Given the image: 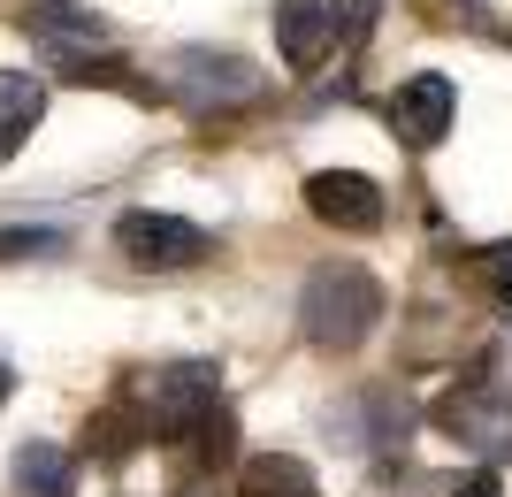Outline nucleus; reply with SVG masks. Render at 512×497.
<instances>
[{"mask_svg": "<svg viewBox=\"0 0 512 497\" xmlns=\"http://www.w3.org/2000/svg\"><path fill=\"white\" fill-rule=\"evenodd\" d=\"M62 230H46V222H16V230H0V260H46V253H62Z\"/></svg>", "mask_w": 512, "mask_h": 497, "instance_id": "14", "label": "nucleus"}, {"mask_svg": "<svg viewBox=\"0 0 512 497\" xmlns=\"http://www.w3.org/2000/svg\"><path fill=\"white\" fill-rule=\"evenodd\" d=\"M375 8H383V0H329V39L360 46L367 31H375Z\"/></svg>", "mask_w": 512, "mask_h": 497, "instance_id": "15", "label": "nucleus"}, {"mask_svg": "<svg viewBox=\"0 0 512 497\" xmlns=\"http://www.w3.org/2000/svg\"><path fill=\"white\" fill-rule=\"evenodd\" d=\"M169 92L199 115H230V108H253L268 77H260L245 54H222V46H176L169 54Z\"/></svg>", "mask_w": 512, "mask_h": 497, "instance_id": "2", "label": "nucleus"}, {"mask_svg": "<svg viewBox=\"0 0 512 497\" xmlns=\"http://www.w3.org/2000/svg\"><path fill=\"white\" fill-rule=\"evenodd\" d=\"M276 54L291 69H314L321 62V46H329V8L321 0H276Z\"/></svg>", "mask_w": 512, "mask_h": 497, "instance_id": "9", "label": "nucleus"}, {"mask_svg": "<svg viewBox=\"0 0 512 497\" xmlns=\"http://www.w3.org/2000/svg\"><path fill=\"white\" fill-rule=\"evenodd\" d=\"M237 497H321V490H314V467H306V459H291V452H260V459H245Z\"/></svg>", "mask_w": 512, "mask_h": 497, "instance_id": "12", "label": "nucleus"}, {"mask_svg": "<svg viewBox=\"0 0 512 497\" xmlns=\"http://www.w3.org/2000/svg\"><path fill=\"white\" fill-rule=\"evenodd\" d=\"M16 490L23 497H77V459L62 444L31 436V444H16Z\"/></svg>", "mask_w": 512, "mask_h": 497, "instance_id": "10", "label": "nucleus"}, {"mask_svg": "<svg viewBox=\"0 0 512 497\" xmlns=\"http://www.w3.org/2000/svg\"><path fill=\"white\" fill-rule=\"evenodd\" d=\"M451 497H505V482H497V467H474V475L459 482Z\"/></svg>", "mask_w": 512, "mask_h": 497, "instance_id": "17", "label": "nucleus"}, {"mask_svg": "<svg viewBox=\"0 0 512 497\" xmlns=\"http://www.w3.org/2000/svg\"><path fill=\"white\" fill-rule=\"evenodd\" d=\"M16 23L54 54V62H85V54H100V46H107V23L92 16V8H77V0H23Z\"/></svg>", "mask_w": 512, "mask_h": 497, "instance_id": "8", "label": "nucleus"}, {"mask_svg": "<svg viewBox=\"0 0 512 497\" xmlns=\"http://www.w3.org/2000/svg\"><path fill=\"white\" fill-rule=\"evenodd\" d=\"M39 115H46V85H39V77H23V69H0V161L31 138Z\"/></svg>", "mask_w": 512, "mask_h": 497, "instance_id": "11", "label": "nucleus"}, {"mask_svg": "<svg viewBox=\"0 0 512 497\" xmlns=\"http://www.w3.org/2000/svg\"><path fill=\"white\" fill-rule=\"evenodd\" d=\"M383 306H390L383 283L367 276L360 260H329L299 291V329L314 352H360L375 337V322H383Z\"/></svg>", "mask_w": 512, "mask_h": 497, "instance_id": "1", "label": "nucleus"}, {"mask_svg": "<svg viewBox=\"0 0 512 497\" xmlns=\"http://www.w3.org/2000/svg\"><path fill=\"white\" fill-rule=\"evenodd\" d=\"M482 276H490L497 306H505V314H512V245H490V253H482Z\"/></svg>", "mask_w": 512, "mask_h": 497, "instance_id": "16", "label": "nucleus"}, {"mask_svg": "<svg viewBox=\"0 0 512 497\" xmlns=\"http://www.w3.org/2000/svg\"><path fill=\"white\" fill-rule=\"evenodd\" d=\"M451 115H459V92H451V77H436V69H421V77H406V85L390 92V130H398V146H413V153L444 146Z\"/></svg>", "mask_w": 512, "mask_h": 497, "instance_id": "6", "label": "nucleus"}, {"mask_svg": "<svg viewBox=\"0 0 512 497\" xmlns=\"http://www.w3.org/2000/svg\"><path fill=\"white\" fill-rule=\"evenodd\" d=\"M184 497H214V490H184Z\"/></svg>", "mask_w": 512, "mask_h": 497, "instance_id": "19", "label": "nucleus"}, {"mask_svg": "<svg viewBox=\"0 0 512 497\" xmlns=\"http://www.w3.org/2000/svg\"><path fill=\"white\" fill-rule=\"evenodd\" d=\"M436 421H444L459 444H474V452L512 459V390L505 383H459L444 406H436Z\"/></svg>", "mask_w": 512, "mask_h": 497, "instance_id": "5", "label": "nucleus"}, {"mask_svg": "<svg viewBox=\"0 0 512 497\" xmlns=\"http://www.w3.org/2000/svg\"><path fill=\"white\" fill-rule=\"evenodd\" d=\"M138 436H153V421H146V413H130V406H107L100 421H92V436H85V444H92L100 459H130V452H138Z\"/></svg>", "mask_w": 512, "mask_h": 497, "instance_id": "13", "label": "nucleus"}, {"mask_svg": "<svg viewBox=\"0 0 512 497\" xmlns=\"http://www.w3.org/2000/svg\"><path fill=\"white\" fill-rule=\"evenodd\" d=\"M8 390H16V375H8V368H0V406H8Z\"/></svg>", "mask_w": 512, "mask_h": 497, "instance_id": "18", "label": "nucleus"}, {"mask_svg": "<svg viewBox=\"0 0 512 497\" xmlns=\"http://www.w3.org/2000/svg\"><path fill=\"white\" fill-rule=\"evenodd\" d=\"M115 253H123L130 268H146V276H184V268L207 260V230L184 222V215L130 207V215H115Z\"/></svg>", "mask_w": 512, "mask_h": 497, "instance_id": "3", "label": "nucleus"}, {"mask_svg": "<svg viewBox=\"0 0 512 497\" xmlns=\"http://www.w3.org/2000/svg\"><path fill=\"white\" fill-rule=\"evenodd\" d=\"M214 390H222V368H214V360H169V368L138 375V413L169 436H192L214 413Z\"/></svg>", "mask_w": 512, "mask_h": 497, "instance_id": "4", "label": "nucleus"}, {"mask_svg": "<svg viewBox=\"0 0 512 497\" xmlns=\"http://www.w3.org/2000/svg\"><path fill=\"white\" fill-rule=\"evenodd\" d=\"M306 215L337 230H383V184L360 169H314L306 176Z\"/></svg>", "mask_w": 512, "mask_h": 497, "instance_id": "7", "label": "nucleus"}]
</instances>
